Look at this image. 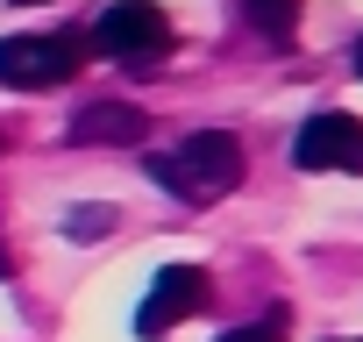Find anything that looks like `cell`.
Listing matches in <instances>:
<instances>
[{"label": "cell", "instance_id": "cell-1", "mask_svg": "<svg viewBox=\"0 0 363 342\" xmlns=\"http://www.w3.org/2000/svg\"><path fill=\"white\" fill-rule=\"evenodd\" d=\"M143 171H150V186H164L171 200L207 207V200H221V193L242 186V143L228 128H200L186 143H171V150H150Z\"/></svg>", "mask_w": 363, "mask_h": 342}, {"label": "cell", "instance_id": "cell-2", "mask_svg": "<svg viewBox=\"0 0 363 342\" xmlns=\"http://www.w3.org/2000/svg\"><path fill=\"white\" fill-rule=\"evenodd\" d=\"M86 50H107L121 65H157L171 50V15L157 0H114L100 8V22H86Z\"/></svg>", "mask_w": 363, "mask_h": 342}, {"label": "cell", "instance_id": "cell-3", "mask_svg": "<svg viewBox=\"0 0 363 342\" xmlns=\"http://www.w3.org/2000/svg\"><path fill=\"white\" fill-rule=\"evenodd\" d=\"M86 65V36H0V86L43 93Z\"/></svg>", "mask_w": 363, "mask_h": 342}, {"label": "cell", "instance_id": "cell-4", "mask_svg": "<svg viewBox=\"0 0 363 342\" xmlns=\"http://www.w3.org/2000/svg\"><path fill=\"white\" fill-rule=\"evenodd\" d=\"M292 164L299 171H349V179H363V121L342 114V107L306 114L299 136H292Z\"/></svg>", "mask_w": 363, "mask_h": 342}, {"label": "cell", "instance_id": "cell-5", "mask_svg": "<svg viewBox=\"0 0 363 342\" xmlns=\"http://www.w3.org/2000/svg\"><path fill=\"white\" fill-rule=\"evenodd\" d=\"M200 307H207V271H200V264H164V271H157V285L143 292L135 335H143V342H157V335H171L186 314H200Z\"/></svg>", "mask_w": 363, "mask_h": 342}, {"label": "cell", "instance_id": "cell-6", "mask_svg": "<svg viewBox=\"0 0 363 342\" xmlns=\"http://www.w3.org/2000/svg\"><path fill=\"white\" fill-rule=\"evenodd\" d=\"M72 143L79 150H114V143H150V114L135 100H93L72 114Z\"/></svg>", "mask_w": 363, "mask_h": 342}, {"label": "cell", "instance_id": "cell-7", "mask_svg": "<svg viewBox=\"0 0 363 342\" xmlns=\"http://www.w3.org/2000/svg\"><path fill=\"white\" fill-rule=\"evenodd\" d=\"M242 22H250L271 50H292V36H299V0H242Z\"/></svg>", "mask_w": 363, "mask_h": 342}, {"label": "cell", "instance_id": "cell-8", "mask_svg": "<svg viewBox=\"0 0 363 342\" xmlns=\"http://www.w3.org/2000/svg\"><path fill=\"white\" fill-rule=\"evenodd\" d=\"M285 335H292V314H285V307H271V314H257V321L228 328L221 342H285Z\"/></svg>", "mask_w": 363, "mask_h": 342}, {"label": "cell", "instance_id": "cell-9", "mask_svg": "<svg viewBox=\"0 0 363 342\" xmlns=\"http://www.w3.org/2000/svg\"><path fill=\"white\" fill-rule=\"evenodd\" d=\"M114 228V214L107 207H86V214H72V236H107Z\"/></svg>", "mask_w": 363, "mask_h": 342}, {"label": "cell", "instance_id": "cell-10", "mask_svg": "<svg viewBox=\"0 0 363 342\" xmlns=\"http://www.w3.org/2000/svg\"><path fill=\"white\" fill-rule=\"evenodd\" d=\"M8 271H15V257H8V243H0V278H8Z\"/></svg>", "mask_w": 363, "mask_h": 342}, {"label": "cell", "instance_id": "cell-11", "mask_svg": "<svg viewBox=\"0 0 363 342\" xmlns=\"http://www.w3.org/2000/svg\"><path fill=\"white\" fill-rule=\"evenodd\" d=\"M15 8H43V0H15Z\"/></svg>", "mask_w": 363, "mask_h": 342}, {"label": "cell", "instance_id": "cell-12", "mask_svg": "<svg viewBox=\"0 0 363 342\" xmlns=\"http://www.w3.org/2000/svg\"><path fill=\"white\" fill-rule=\"evenodd\" d=\"M356 72H363V43H356Z\"/></svg>", "mask_w": 363, "mask_h": 342}, {"label": "cell", "instance_id": "cell-13", "mask_svg": "<svg viewBox=\"0 0 363 342\" xmlns=\"http://www.w3.org/2000/svg\"><path fill=\"white\" fill-rule=\"evenodd\" d=\"M342 342H363V335H342Z\"/></svg>", "mask_w": 363, "mask_h": 342}]
</instances>
